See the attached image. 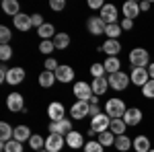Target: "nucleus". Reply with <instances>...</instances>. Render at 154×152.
<instances>
[{
	"instance_id": "obj_1",
	"label": "nucleus",
	"mask_w": 154,
	"mask_h": 152,
	"mask_svg": "<svg viewBox=\"0 0 154 152\" xmlns=\"http://www.w3.org/2000/svg\"><path fill=\"white\" fill-rule=\"evenodd\" d=\"M125 111H128V107H125V103L121 99H109L105 103V113L111 119H123Z\"/></svg>"
},
{
	"instance_id": "obj_2",
	"label": "nucleus",
	"mask_w": 154,
	"mask_h": 152,
	"mask_svg": "<svg viewBox=\"0 0 154 152\" xmlns=\"http://www.w3.org/2000/svg\"><path fill=\"white\" fill-rule=\"evenodd\" d=\"M130 64L134 68H146L150 66V54L144 47H134L130 51Z\"/></svg>"
},
{
	"instance_id": "obj_3",
	"label": "nucleus",
	"mask_w": 154,
	"mask_h": 152,
	"mask_svg": "<svg viewBox=\"0 0 154 152\" xmlns=\"http://www.w3.org/2000/svg\"><path fill=\"white\" fill-rule=\"evenodd\" d=\"M111 126V117L107 115V113H99L97 117L91 119V134H101V132H107Z\"/></svg>"
},
{
	"instance_id": "obj_4",
	"label": "nucleus",
	"mask_w": 154,
	"mask_h": 152,
	"mask_svg": "<svg viewBox=\"0 0 154 152\" xmlns=\"http://www.w3.org/2000/svg\"><path fill=\"white\" fill-rule=\"evenodd\" d=\"M130 82L131 80H130V76H128L125 72H117V74H111V76H109V86H111L113 91H125Z\"/></svg>"
},
{
	"instance_id": "obj_5",
	"label": "nucleus",
	"mask_w": 154,
	"mask_h": 152,
	"mask_svg": "<svg viewBox=\"0 0 154 152\" xmlns=\"http://www.w3.org/2000/svg\"><path fill=\"white\" fill-rule=\"evenodd\" d=\"M74 95H76L78 101H91L95 93H93V86L88 82L78 80V82H74Z\"/></svg>"
},
{
	"instance_id": "obj_6",
	"label": "nucleus",
	"mask_w": 154,
	"mask_h": 152,
	"mask_svg": "<svg viewBox=\"0 0 154 152\" xmlns=\"http://www.w3.org/2000/svg\"><path fill=\"white\" fill-rule=\"evenodd\" d=\"M72 132V121L68 117H64L62 121H49V134H60V136H68Z\"/></svg>"
},
{
	"instance_id": "obj_7",
	"label": "nucleus",
	"mask_w": 154,
	"mask_h": 152,
	"mask_svg": "<svg viewBox=\"0 0 154 152\" xmlns=\"http://www.w3.org/2000/svg\"><path fill=\"white\" fill-rule=\"evenodd\" d=\"M86 29H88V33L91 35H105V29H107V23L101 19V17H91L88 21H86Z\"/></svg>"
},
{
	"instance_id": "obj_8",
	"label": "nucleus",
	"mask_w": 154,
	"mask_h": 152,
	"mask_svg": "<svg viewBox=\"0 0 154 152\" xmlns=\"http://www.w3.org/2000/svg\"><path fill=\"white\" fill-rule=\"evenodd\" d=\"M64 146H66V138L60 134H49L45 138V150L48 152H60Z\"/></svg>"
},
{
	"instance_id": "obj_9",
	"label": "nucleus",
	"mask_w": 154,
	"mask_h": 152,
	"mask_svg": "<svg viewBox=\"0 0 154 152\" xmlns=\"http://www.w3.org/2000/svg\"><path fill=\"white\" fill-rule=\"evenodd\" d=\"M70 115L74 119H84L86 115H91V103L88 101H76L70 107Z\"/></svg>"
},
{
	"instance_id": "obj_10",
	"label": "nucleus",
	"mask_w": 154,
	"mask_h": 152,
	"mask_svg": "<svg viewBox=\"0 0 154 152\" xmlns=\"http://www.w3.org/2000/svg\"><path fill=\"white\" fill-rule=\"evenodd\" d=\"M130 80H131V84H136V86H140V88H142L144 84H146V82L150 80L148 68H131Z\"/></svg>"
},
{
	"instance_id": "obj_11",
	"label": "nucleus",
	"mask_w": 154,
	"mask_h": 152,
	"mask_svg": "<svg viewBox=\"0 0 154 152\" xmlns=\"http://www.w3.org/2000/svg\"><path fill=\"white\" fill-rule=\"evenodd\" d=\"M6 107L11 109L12 113L14 111H25V99L21 93H11L6 97Z\"/></svg>"
},
{
	"instance_id": "obj_12",
	"label": "nucleus",
	"mask_w": 154,
	"mask_h": 152,
	"mask_svg": "<svg viewBox=\"0 0 154 152\" xmlns=\"http://www.w3.org/2000/svg\"><path fill=\"white\" fill-rule=\"evenodd\" d=\"M48 117H49V121H62V119L66 117V109H64V105H62V103H58V101L49 103V107H48Z\"/></svg>"
},
{
	"instance_id": "obj_13",
	"label": "nucleus",
	"mask_w": 154,
	"mask_h": 152,
	"mask_svg": "<svg viewBox=\"0 0 154 152\" xmlns=\"http://www.w3.org/2000/svg\"><path fill=\"white\" fill-rule=\"evenodd\" d=\"M101 51H105L107 58H117V54L121 51V43H119V39H107L105 43L101 45Z\"/></svg>"
},
{
	"instance_id": "obj_14",
	"label": "nucleus",
	"mask_w": 154,
	"mask_h": 152,
	"mask_svg": "<svg viewBox=\"0 0 154 152\" xmlns=\"http://www.w3.org/2000/svg\"><path fill=\"white\" fill-rule=\"evenodd\" d=\"M107 25H113L117 23V6H113V4H105L103 8H101V14H99Z\"/></svg>"
},
{
	"instance_id": "obj_15",
	"label": "nucleus",
	"mask_w": 154,
	"mask_h": 152,
	"mask_svg": "<svg viewBox=\"0 0 154 152\" xmlns=\"http://www.w3.org/2000/svg\"><path fill=\"white\" fill-rule=\"evenodd\" d=\"M56 80L58 82H72L74 80V70H72L70 66H66V64H60L58 70H56Z\"/></svg>"
},
{
	"instance_id": "obj_16",
	"label": "nucleus",
	"mask_w": 154,
	"mask_h": 152,
	"mask_svg": "<svg viewBox=\"0 0 154 152\" xmlns=\"http://www.w3.org/2000/svg\"><path fill=\"white\" fill-rule=\"evenodd\" d=\"M142 111L138 109V107H130L128 111H125V115H123V121L128 123V126H138L140 121H142Z\"/></svg>"
},
{
	"instance_id": "obj_17",
	"label": "nucleus",
	"mask_w": 154,
	"mask_h": 152,
	"mask_svg": "<svg viewBox=\"0 0 154 152\" xmlns=\"http://www.w3.org/2000/svg\"><path fill=\"white\" fill-rule=\"evenodd\" d=\"M25 80V70L23 68H19V66H12V68H8V76H6V82L8 84H21V82Z\"/></svg>"
},
{
	"instance_id": "obj_18",
	"label": "nucleus",
	"mask_w": 154,
	"mask_h": 152,
	"mask_svg": "<svg viewBox=\"0 0 154 152\" xmlns=\"http://www.w3.org/2000/svg\"><path fill=\"white\" fill-rule=\"evenodd\" d=\"M121 11H123V17H125V19H131V21H134V19L140 14V2H136V0H128V2L123 4Z\"/></svg>"
},
{
	"instance_id": "obj_19",
	"label": "nucleus",
	"mask_w": 154,
	"mask_h": 152,
	"mask_svg": "<svg viewBox=\"0 0 154 152\" xmlns=\"http://www.w3.org/2000/svg\"><path fill=\"white\" fill-rule=\"evenodd\" d=\"M66 146H70V148H84V138H82V134L72 129L70 134L66 136Z\"/></svg>"
},
{
	"instance_id": "obj_20",
	"label": "nucleus",
	"mask_w": 154,
	"mask_h": 152,
	"mask_svg": "<svg viewBox=\"0 0 154 152\" xmlns=\"http://www.w3.org/2000/svg\"><path fill=\"white\" fill-rule=\"evenodd\" d=\"M12 21H14V29H19V31H29V29L33 27L31 17H29V14H23V12H21V14H17Z\"/></svg>"
},
{
	"instance_id": "obj_21",
	"label": "nucleus",
	"mask_w": 154,
	"mask_h": 152,
	"mask_svg": "<svg viewBox=\"0 0 154 152\" xmlns=\"http://www.w3.org/2000/svg\"><path fill=\"white\" fill-rule=\"evenodd\" d=\"M37 35L41 37V41H48V39H54L58 33H56V27H54L51 23H43L39 29H37Z\"/></svg>"
},
{
	"instance_id": "obj_22",
	"label": "nucleus",
	"mask_w": 154,
	"mask_h": 152,
	"mask_svg": "<svg viewBox=\"0 0 154 152\" xmlns=\"http://www.w3.org/2000/svg\"><path fill=\"white\" fill-rule=\"evenodd\" d=\"M91 86H93V93H95L97 97H101V95H105L107 88H109V78H105V76H103V78H95Z\"/></svg>"
},
{
	"instance_id": "obj_23",
	"label": "nucleus",
	"mask_w": 154,
	"mask_h": 152,
	"mask_svg": "<svg viewBox=\"0 0 154 152\" xmlns=\"http://www.w3.org/2000/svg\"><path fill=\"white\" fill-rule=\"evenodd\" d=\"M31 129L27 128V126H17L14 128V136H12V140H17V142H29L31 140Z\"/></svg>"
},
{
	"instance_id": "obj_24",
	"label": "nucleus",
	"mask_w": 154,
	"mask_h": 152,
	"mask_svg": "<svg viewBox=\"0 0 154 152\" xmlns=\"http://www.w3.org/2000/svg\"><path fill=\"white\" fill-rule=\"evenodd\" d=\"M2 11L14 19L17 14H21V4H19L17 0H4V2H2Z\"/></svg>"
},
{
	"instance_id": "obj_25",
	"label": "nucleus",
	"mask_w": 154,
	"mask_h": 152,
	"mask_svg": "<svg viewBox=\"0 0 154 152\" xmlns=\"http://www.w3.org/2000/svg\"><path fill=\"white\" fill-rule=\"evenodd\" d=\"M54 82L56 80V72H49V70H43L39 74V84L43 86V88H49V86H54Z\"/></svg>"
},
{
	"instance_id": "obj_26",
	"label": "nucleus",
	"mask_w": 154,
	"mask_h": 152,
	"mask_svg": "<svg viewBox=\"0 0 154 152\" xmlns=\"http://www.w3.org/2000/svg\"><path fill=\"white\" fill-rule=\"evenodd\" d=\"M134 150H136V152H150V150H152L150 140H148L146 136H138V138L134 140Z\"/></svg>"
},
{
	"instance_id": "obj_27",
	"label": "nucleus",
	"mask_w": 154,
	"mask_h": 152,
	"mask_svg": "<svg viewBox=\"0 0 154 152\" xmlns=\"http://www.w3.org/2000/svg\"><path fill=\"white\" fill-rule=\"evenodd\" d=\"M115 148H117L119 152H128L130 148H134V140H130L125 134H123V136H117V138H115Z\"/></svg>"
},
{
	"instance_id": "obj_28",
	"label": "nucleus",
	"mask_w": 154,
	"mask_h": 152,
	"mask_svg": "<svg viewBox=\"0 0 154 152\" xmlns=\"http://www.w3.org/2000/svg\"><path fill=\"white\" fill-rule=\"evenodd\" d=\"M115 138H117V136H115L113 132H109V129H107V132H101V134H99V142H101V146H103V148L115 146Z\"/></svg>"
},
{
	"instance_id": "obj_29",
	"label": "nucleus",
	"mask_w": 154,
	"mask_h": 152,
	"mask_svg": "<svg viewBox=\"0 0 154 152\" xmlns=\"http://www.w3.org/2000/svg\"><path fill=\"white\" fill-rule=\"evenodd\" d=\"M128 129V123L123 119H111V126H109V132H113L115 136H123Z\"/></svg>"
},
{
	"instance_id": "obj_30",
	"label": "nucleus",
	"mask_w": 154,
	"mask_h": 152,
	"mask_svg": "<svg viewBox=\"0 0 154 152\" xmlns=\"http://www.w3.org/2000/svg\"><path fill=\"white\" fill-rule=\"evenodd\" d=\"M12 136H14V128H11L6 121H2V123H0V140H2V144L11 142Z\"/></svg>"
},
{
	"instance_id": "obj_31",
	"label": "nucleus",
	"mask_w": 154,
	"mask_h": 152,
	"mask_svg": "<svg viewBox=\"0 0 154 152\" xmlns=\"http://www.w3.org/2000/svg\"><path fill=\"white\" fill-rule=\"evenodd\" d=\"M103 66H105V70H107V74H109V76H111V74L121 72V70H119V66H121L119 58H107L105 62H103Z\"/></svg>"
},
{
	"instance_id": "obj_32",
	"label": "nucleus",
	"mask_w": 154,
	"mask_h": 152,
	"mask_svg": "<svg viewBox=\"0 0 154 152\" xmlns=\"http://www.w3.org/2000/svg\"><path fill=\"white\" fill-rule=\"evenodd\" d=\"M54 45H56V49H66L70 45V35L68 33H58L54 37Z\"/></svg>"
},
{
	"instance_id": "obj_33",
	"label": "nucleus",
	"mask_w": 154,
	"mask_h": 152,
	"mask_svg": "<svg viewBox=\"0 0 154 152\" xmlns=\"http://www.w3.org/2000/svg\"><path fill=\"white\" fill-rule=\"evenodd\" d=\"M121 25L119 23H113V25H107V29H105V35H107V39H117L119 35H121Z\"/></svg>"
},
{
	"instance_id": "obj_34",
	"label": "nucleus",
	"mask_w": 154,
	"mask_h": 152,
	"mask_svg": "<svg viewBox=\"0 0 154 152\" xmlns=\"http://www.w3.org/2000/svg\"><path fill=\"white\" fill-rule=\"evenodd\" d=\"M29 146H31L35 152L37 150H43V148H45V140H43L39 134H33V136H31V140H29Z\"/></svg>"
},
{
	"instance_id": "obj_35",
	"label": "nucleus",
	"mask_w": 154,
	"mask_h": 152,
	"mask_svg": "<svg viewBox=\"0 0 154 152\" xmlns=\"http://www.w3.org/2000/svg\"><path fill=\"white\" fill-rule=\"evenodd\" d=\"M2 152H23V142L11 140L6 144H2Z\"/></svg>"
},
{
	"instance_id": "obj_36",
	"label": "nucleus",
	"mask_w": 154,
	"mask_h": 152,
	"mask_svg": "<svg viewBox=\"0 0 154 152\" xmlns=\"http://www.w3.org/2000/svg\"><path fill=\"white\" fill-rule=\"evenodd\" d=\"M39 51L43 56H49L51 51H56V45H54V39H48V41H41L39 43Z\"/></svg>"
},
{
	"instance_id": "obj_37",
	"label": "nucleus",
	"mask_w": 154,
	"mask_h": 152,
	"mask_svg": "<svg viewBox=\"0 0 154 152\" xmlns=\"http://www.w3.org/2000/svg\"><path fill=\"white\" fill-rule=\"evenodd\" d=\"M91 74H93V78H103V76H105L107 74V70H105V66H103V64H93V66H91Z\"/></svg>"
},
{
	"instance_id": "obj_38",
	"label": "nucleus",
	"mask_w": 154,
	"mask_h": 152,
	"mask_svg": "<svg viewBox=\"0 0 154 152\" xmlns=\"http://www.w3.org/2000/svg\"><path fill=\"white\" fill-rule=\"evenodd\" d=\"M11 39H12L11 29L2 25V27H0V41H2V45H8V43H11Z\"/></svg>"
},
{
	"instance_id": "obj_39",
	"label": "nucleus",
	"mask_w": 154,
	"mask_h": 152,
	"mask_svg": "<svg viewBox=\"0 0 154 152\" xmlns=\"http://www.w3.org/2000/svg\"><path fill=\"white\" fill-rule=\"evenodd\" d=\"M142 95L144 99H154V80H148L142 86Z\"/></svg>"
},
{
	"instance_id": "obj_40",
	"label": "nucleus",
	"mask_w": 154,
	"mask_h": 152,
	"mask_svg": "<svg viewBox=\"0 0 154 152\" xmlns=\"http://www.w3.org/2000/svg\"><path fill=\"white\" fill-rule=\"evenodd\" d=\"M84 152H103V146H101V142L99 140H91L84 144Z\"/></svg>"
},
{
	"instance_id": "obj_41",
	"label": "nucleus",
	"mask_w": 154,
	"mask_h": 152,
	"mask_svg": "<svg viewBox=\"0 0 154 152\" xmlns=\"http://www.w3.org/2000/svg\"><path fill=\"white\" fill-rule=\"evenodd\" d=\"M12 58V47L11 45H0V60L6 62V60Z\"/></svg>"
},
{
	"instance_id": "obj_42",
	"label": "nucleus",
	"mask_w": 154,
	"mask_h": 152,
	"mask_svg": "<svg viewBox=\"0 0 154 152\" xmlns=\"http://www.w3.org/2000/svg\"><path fill=\"white\" fill-rule=\"evenodd\" d=\"M49 6H51V11H64L66 8V0H51Z\"/></svg>"
},
{
	"instance_id": "obj_43",
	"label": "nucleus",
	"mask_w": 154,
	"mask_h": 152,
	"mask_svg": "<svg viewBox=\"0 0 154 152\" xmlns=\"http://www.w3.org/2000/svg\"><path fill=\"white\" fill-rule=\"evenodd\" d=\"M43 66H45V70H49V72H56V70H58V66H60V64H58V62H56L54 58H48Z\"/></svg>"
},
{
	"instance_id": "obj_44",
	"label": "nucleus",
	"mask_w": 154,
	"mask_h": 152,
	"mask_svg": "<svg viewBox=\"0 0 154 152\" xmlns=\"http://www.w3.org/2000/svg\"><path fill=\"white\" fill-rule=\"evenodd\" d=\"M31 23H33V27H37V29H39V27H41V25H43V19H41V14H31Z\"/></svg>"
},
{
	"instance_id": "obj_45",
	"label": "nucleus",
	"mask_w": 154,
	"mask_h": 152,
	"mask_svg": "<svg viewBox=\"0 0 154 152\" xmlns=\"http://www.w3.org/2000/svg\"><path fill=\"white\" fill-rule=\"evenodd\" d=\"M121 29H123V31H130V29H134V21H131V19H125V17H123V21H121Z\"/></svg>"
},
{
	"instance_id": "obj_46",
	"label": "nucleus",
	"mask_w": 154,
	"mask_h": 152,
	"mask_svg": "<svg viewBox=\"0 0 154 152\" xmlns=\"http://www.w3.org/2000/svg\"><path fill=\"white\" fill-rule=\"evenodd\" d=\"M103 6H105V4H103L101 0H88V8H93V11H95V8H99V11H101Z\"/></svg>"
},
{
	"instance_id": "obj_47",
	"label": "nucleus",
	"mask_w": 154,
	"mask_h": 152,
	"mask_svg": "<svg viewBox=\"0 0 154 152\" xmlns=\"http://www.w3.org/2000/svg\"><path fill=\"white\" fill-rule=\"evenodd\" d=\"M152 8V4L148 2V0H144V2H140V12H146V11H150Z\"/></svg>"
},
{
	"instance_id": "obj_48",
	"label": "nucleus",
	"mask_w": 154,
	"mask_h": 152,
	"mask_svg": "<svg viewBox=\"0 0 154 152\" xmlns=\"http://www.w3.org/2000/svg\"><path fill=\"white\" fill-rule=\"evenodd\" d=\"M101 113V109H99V105H91V117H97Z\"/></svg>"
},
{
	"instance_id": "obj_49",
	"label": "nucleus",
	"mask_w": 154,
	"mask_h": 152,
	"mask_svg": "<svg viewBox=\"0 0 154 152\" xmlns=\"http://www.w3.org/2000/svg\"><path fill=\"white\" fill-rule=\"evenodd\" d=\"M148 74H150V80H154V62L148 66Z\"/></svg>"
},
{
	"instance_id": "obj_50",
	"label": "nucleus",
	"mask_w": 154,
	"mask_h": 152,
	"mask_svg": "<svg viewBox=\"0 0 154 152\" xmlns=\"http://www.w3.org/2000/svg\"><path fill=\"white\" fill-rule=\"evenodd\" d=\"M37 152H48V150H45V148H43V150H37Z\"/></svg>"
},
{
	"instance_id": "obj_51",
	"label": "nucleus",
	"mask_w": 154,
	"mask_h": 152,
	"mask_svg": "<svg viewBox=\"0 0 154 152\" xmlns=\"http://www.w3.org/2000/svg\"><path fill=\"white\" fill-rule=\"evenodd\" d=\"M150 152H154V148H152V150H150Z\"/></svg>"
}]
</instances>
